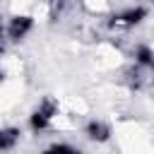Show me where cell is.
Segmentation results:
<instances>
[{
    "mask_svg": "<svg viewBox=\"0 0 154 154\" xmlns=\"http://www.w3.org/2000/svg\"><path fill=\"white\" fill-rule=\"evenodd\" d=\"M132 55H135V65H137V67L154 72V48H149V46L140 43V46L135 48V53H132Z\"/></svg>",
    "mask_w": 154,
    "mask_h": 154,
    "instance_id": "5",
    "label": "cell"
},
{
    "mask_svg": "<svg viewBox=\"0 0 154 154\" xmlns=\"http://www.w3.org/2000/svg\"><path fill=\"white\" fill-rule=\"evenodd\" d=\"M0 53H2V41H0Z\"/></svg>",
    "mask_w": 154,
    "mask_h": 154,
    "instance_id": "9",
    "label": "cell"
},
{
    "mask_svg": "<svg viewBox=\"0 0 154 154\" xmlns=\"http://www.w3.org/2000/svg\"><path fill=\"white\" fill-rule=\"evenodd\" d=\"M31 29H34V17H29V14H17V17H12L10 24H7V38H10V41H22Z\"/></svg>",
    "mask_w": 154,
    "mask_h": 154,
    "instance_id": "3",
    "label": "cell"
},
{
    "mask_svg": "<svg viewBox=\"0 0 154 154\" xmlns=\"http://www.w3.org/2000/svg\"><path fill=\"white\" fill-rule=\"evenodd\" d=\"M55 116H58V101H55V99H51V96H46V99H43V101L31 111V116H29V125H31V130H34V132L48 130Z\"/></svg>",
    "mask_w": 154,
    "mask_h": 154,
    "instance_id": "1",
    "label": "cell"
},
{
    "mask_svg": "<svg viewBox=\"0 0 154 154\" xmlns=\"http://www.w3.org/2000/svg\"><path fill=\"white\" fill-rule=\"evenodd\" d=\"M84 135H87L91 142H108V140H111V125L103 123V120L91 118V120L84 125Z\"/></svg>",
    "mask_w": 154,
    "mask_h": 154,
    "instance_id": "4",
    "label": "cell"
},
{
    "mask_svg": "<svg viewBox=\"0 0 154 154\" xmlns=\"http://www.w3.org/2000/svg\"><path fill=\"white\" fill-rule=\"evenodd\" d=\"M41 154H82V152H79V149H75L72 144L58 142V144H51V147H46Z\"/></svg>",
    "mask_w": 154,
    "mask_h": 154,
    "instance_id": "7",
    "label": "cell"
},
{
    "mask_svg": "<svg viewBox=\"0 0 154 154\" xmlns=\"http://www.w3.org/2000/svg\"><path fill=\"white\" fill-rule=\"evenodd\" d=\"M2 77H5V75H2V70H0V82H2Z\"/></svg>",
    "mask_w": 154,
    "mask_h": 154,
    "instance_id": "8",
    "label": "cell"
},
{
    "mask_svg": "<svg viewBox=\"0 0 154 154\" xmlns=\"http://www.w3.org/2000/svg\"><path fill=\"white\" fill-rule=\"evenodd\" d=\"M142 19H147V7L137 5V7H125V10L116 12L108 24H111L113 29H132V26H137Z\"/></svg>",
    "mask_w": 154,
    "mask_h": 154,
    "instance_id": "2",
    "label": "cell"
},
{
    "mask_svg": "<svg viewBox=\"0 0 154 154\" xmlns=\"http://www.w3.org/2000/svg\"><path fill=\"white\" fill-rule=\"evenodd\" d=\"M22 132L19 128H0V152H10L17 147Z\"/></svg>",
    "mask_w": 154,
    "mask_h": 154,
    "instance_id": "6",
    "label": "cell"
}]
</instances>
